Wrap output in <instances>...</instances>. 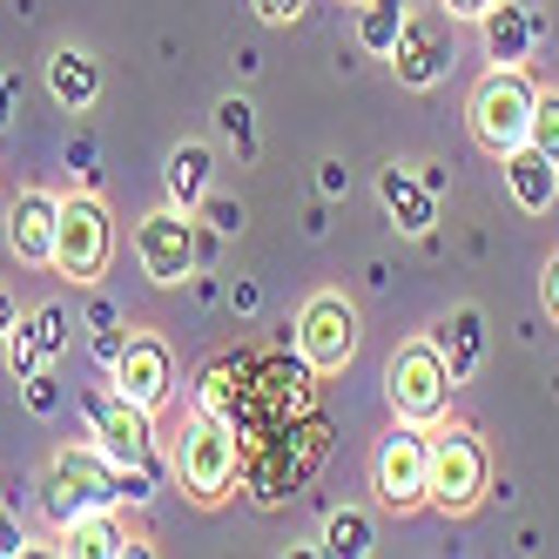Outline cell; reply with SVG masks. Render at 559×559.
<instances>
[{"label": "cell", "instance_id": "1", "mask_svg": "<svg viewBox=\"0 0 559 559\" xmlns=\"http://www.w3.org/2000/svg\"><path fill=\"white\" fill-rule=\"evenodd\" d=\"M155 499V472L142 465H115L102 445H61L41 472V506L55 526H68V519L82 512H122V506H148Z\"/></svg>", "mask_w": 559, "mask_h": 559}, {"label": "cell", "instance_id": "2", "mask_svg": "<svg viewBox=\"0 0 559 559\" xmlns=\"http://www.w3.org/2000/svg\"><path fill=\"white\" fill-rule=\"evenodd\" d=\"M324 445H331V425L324 418H290L263 431L257 445H243V486L257 506H284L290 492H304L317 465H324Z\"/></svg>", "mask_w": 559, "mask_h": 559}, {"label": "cell", "instance_id": "3", "mask_svg": "<svg viewBox=\"0 0 559 559\" xmlns=\"http://www.w3.org/2000/svg\"><path fill=\"white\" fill-rule=\"evenodd\" d=\"M176 478H182L189 506H203V512L223 506L236 492V478H243V431L203 405H189L182 438H176Z\"/></svg>", "mask_w": 559, "mask_h": 559}, {"label": "cell", "instance_id": "4", "mask_svg": "<svg viewBox=\"0 0 559 559\" xmlns=\"http://www.w3.org/2000/svg\"><path fill=\"white\" fill-rule=\"evenodd\" d=\"M492 492V452H486V438H478L472 425H445L438 418L431 425V506L445 512V519H465L478 512Z\"/></svg>", "mask_w": 559, "mask_h": 559}, {"label": "cell", "instance_id": "5", "mask_svg": "<svg viewBox=\"0 0 559 559\" xmlns=\"http://www.w3.org/2000/svg\"><path fill=\"white\" fill-rule=\"evenodd\" d=\"M452 365H445V350H438V337H405L391 350V365H384V397H391V412L397 418H412V425H438L452 412Z\"/></svg>", "mask_w": 559, "mask_h": 559}, {"label": "cell", "instance_id": "6", "mask_svg": "<svg viewBox=\"0 0 559 559\" xmlns=\"http://www.w3.org/2000/svg\"><path fill=\"white\" fill-rule=\"evenodd\" d=\"M533 102H539V88L526 82V68H492L486 82L472 88V102H465L472 142L486 155H512L519 142L533 135Z\"/></svg>", "mask_w": 559, "mask_h": 559}, {"label": "cell", "instance_id": "7", "mask_svg": "<svg viewBox=\"0 0 559 559\" xmlns=\"http://www.w3.org/2000/svg\"><path fill=\"white\" fill-rule=\"evenodd\" d=\"M371 492L391 512H425L431 506V425L397 418L378 452H371Z\"/></svg>", "mask_w": 559, "mask_h": 559}, {"label": "cell", "instance_id": "8", "mask_svg": "<svg viewBox=\"0 0 559 559\" xmlns=\"http://www.w3.org/2000/svg\"><path fill=\"white\" fill-rule=\"evenodd\" d=\"M115 257V216L95 189H74L61 195V223H55V276H68V284H95V276L108 270Z\"/></svg>", "mask_w": 559, "mask_h": 559}, {"label": "cell", "instance_id": "9", "mask_svg": "<svg viewBox=\"0 0 559 559\" xmlns=\"http://www.w3.org/2000/svg\"><path fill=\"white\" fill-rule=\"evenodd\" d=\"M297 357L310 365V378H337L357 357V304L344 290H310L297 310Z\"/></svg>", "mask_w": 559, "mask_h": 559}, {"label": "cell", "instance_id": "10", "mask_svg": "<svg viewBox=\"0 0 559 559\" xmlns=\"http://www.w3.org/2000/svg\"><path fill=\"white\" fill-rule=\"evenodd\" d=\"M82 412H88L95 445L115 465H142V472L163 478V459H155V412H142L122 391H82Z\"/></svg>", "mask_w": 559, "mask_h": 559}, {"label": "cell", "instance_id": "11", "mask_svg": "<svg viewBox=\"0 0 559 559\" xmlns=\"http://www.w3.org/2000/svg\"><path fill=\"white\" fill-rule=\"evenodd\" d=\"M391 74L405 88H438L452 74V14L438 8H412L405 27H397V48H391Z\"/></svg>", "mask_w": 559, "mask_h": 559}, {"label": "cell", "instance_id": "12", "mask_svg": "<svg viewBox=\"0 0 559 559\" xmlns=\"http://www.w3.org/2000/svg\"><path fill=\"white\" fill-rule=\"evenodd\" d=\"M135 263H142V276L148 284H163V290H176L182 276L195 270V210H148L142 223H135Z\"/></svg>", "mask_w": 559, "mask_h": 559}, {"label": "cell", "instance_id": "13", "mask_svg": "<svg viewBox=\"0 0 559 559\" xmlns=\"http://www.w3.org/2000/svg\"><path fill=\"white\" fill-rule=\"evenodd\" d=\"M108 378H115L122 397H135L142 412H163L169 397H176V350H169V337L129 331V344H122V357H115Z\"/></svg>", "mask_w": 559, "mask_h": 559}, {"label": "cell", "instance_id": "14", "mask_svg": "<svg viewBox=\"0 0 559 559\" xmlns=\"http://www.w3.org/2000/svg\"><path fill=\"white\" fill-rule=\"evenodd\" d=\"M378 203H384V216L405 229V236H431L438 229V189L425 182V169L384 163L378 169Z\"/></svg>", "mask_w": 559, "mask_h": 559}, {"label": "cell", "instance_id": "15", "mask_svg": "<svg viewBox=\"0 0 559 559\" xmlns=\"http://www.w3.org/2000/svg\"><path fill=\"white\" fill-rule=\"evenodd\" d=\"M55 223H61V195L21 189L8 203V250L21 263H55Z\"/></svg>", "mask_w": 559, "mask_h": 559}, {"label": "cell", "instance_id": "16", "mask_svg": "<svg viewBox=\"0 0 559 559\" xmlns=\"http://www.w3.org/2000/svg\"><path fill=\"white\" fill-rule=\"evenodd\" d=\"M506 163V189H512V203L526 210V216H546L559 203V163L552 155H539L533 142H519L512 155H499Z\"/></svg>", "mask_w": 559, "mask_h": 559}, {"label": "cell", "instance_id": "17", "mask_svg": "<svg viewBox=\"0 0 559 559\" xmlns=\"http://www.w3.org/2000/svg\"><path fill=\"white\" fill-rule=\"evenodd\" d=\"M61 552L68 559H122V552H142V539H129V526L108 512H82V519H68L61 526Z\"/></svg>", "mask_w": 559, "mask_h": 559}, {"label": "cell", "instance_id": "18", "mask_svg": "<svg viewBox=\"0 0 559 559\" xmlns=\"http://www.w3.org/2000/svg\"><path fill=\"white\" fill-rule=\"evenodd\" d=\"M48 95L68 108V115H88L95 95H102V61L88 48H55L48 55Z\"/></svg>", "mask_w": 559, "mask_h": 559}, {"label": "cell", "instance_id": "19", "mask_svg": "<svg viewBox=\"0 0 559 559\" xmlns=\"http://www.w3.org/2000/svg\"><path fill=\"white\" fill-rule=\"evenodd\" d=\"M431 337H438V350H445V365H452L459 384H465L478 365H486V310H478V304H459Z\"/></svg>", "mask_w": 559, "mask_h": 559}, {"label": "cell", "instance_id": "20", "mask_svg": "<svg viewBox=\"0 0 559 559\" xmlns=\"http://www.w3.org/2000/svg\"><path fill=\"white\" fill-rule=\"evenodd\" d=\"M163 182H169V203H176V210H195V203H203L210 182H216V155H210V142H176L169 163H163Z\"/></svg>", "mask_w": 559, "mask_h": 559}, {"label": "cell", "instance_id": "21", "mask_svg": "<svg viewBox=\"0 0 559 559\" xmlns=\"http://www.w3.org/2000/svg\"><path fill=\"white\" fill-rule=\"evenodd\" d=\"M478 34H486V55L499 61V68H519V61H526L533 55V14L526 8H512V0H492V8H486V21H478Z\"/></svg>", "mask_w": 559, "mask_h": 559}, {"label": "cell", "instance_id": "22", "mask_svg": "<svg viewBox=\"0 0 559 559\" xmlns=\"http://www.w3.org/2000/svg\"><path fill=\"white\" fill-rule=\"evenodd\" d=\"M405 0H357V48L365 55H384L391 61V48H397V27H405Z\"/></svg>", "mask_w": 559, "mask_h": 559}, {"label": "cell", "instance_id": "23", "mask_svg": "<svg viewBox=\"0 0 559 559\" xmlns=\"http://www.w3.org/2000/svg\"><path fill=\"white\" fill-rule=\"evenodd\" d=\"M216 135L236 148V163H243V169L257 163V148H263V142H257V108H250L243 95H223V102H216Z\"/></svg>", "mask_w": 559, "mask_h": 559}, {"label": "cell", "instance_id": "24", "mask_svg": "<svg viewBox=\"0 0 559 559\" xmlns=\"http://www.w3.org/2000/svg\"><path fill=\"white\" fill-rule=\"evenodd\" d=\"M371 512H357V506H344V512H331V526H324V552H337V559H365L371 552Z\"/></svg>", "mask_w": 559, "mask_h": 559}, {"label": "cell", "instance_id": "25", "mask_svg": "<svg viewBox=\"0 0 559 559\" xmlns=\"http://www.w3.org/2000/svg\"><path fill=\"white\" fill-rule=\"evenodd\" d=\"M27 331H34V344H41V357L55 365V357L68 350V304H41V310H27Z\"/></svg>", "mask_w": 559, "mask_h": 559}, {"label": "cell", "instance_id": "26", "mask_svg": "<svg viewBox=\"0 0 559 559\" xmlns=\"http://www.w3.org/2000/svg\"><path fill=\"white\" fill-rule=\"evenodd\" d=\"M0 357H8V371L27 384L34 371H41L48 365V357H41V344H34V331H27V317H14V331H8V344H0Z\"/></svg>", "mask_w": 559, "mask_h": 559}, {"label": "cell", "instance_id": "27", "mask_svg": "<svg viewBox=\"0 0 559 559\" xmlns=\"http://www.w3.org/2000/svg\"><path fill=\"white\" fill-rule=\"evenodd\" d=\"M526 142L559 163V88H539V102H533V135Z\"/></svg>", "mask_w": 559, "mask_h": 559}, {"label": "cell", "instance_id": "28", "mask_svg": "<svg viewBox=\"0 0 559 559\" xmlns=\"http://www.w3.org/2000/svg\"><path fill=\"white\" fill-rule=\"evenodd\" d=\"M195 216H210L223 236H236V229H243V203H229V195H216V189L203 195V203H195Z\"/></svg>", "mask_w": 559, "mask_h": 559}, {"label": "cell", "instance_id": "29", "mask_svg": "<svg viewBox=\"0 0 559 559\" xmlns=\"http://www.w3.org/2000/svg\"><path fill=\"white\" fill-rule=\"evenodd\" d=\"M263 27H297L304 21V0H250Z\"/></svg>", "mask_w": 559, "mask_h": 559}, {"label": "cell", "instance_id": "30", "mask_svg": "<svg viewBox=\"0 0 559 559\" xmlns=\"http://www.w3.org/2000/svg\"><path fill=\"white\" fill-rule=\"evenodd\" d=\"M27 405H34V412H41V418H48V412L61 405V391H55V371H48V365H41V371H34V378H27Z\"/></svg>", "mask_w": 559, "mask_h": 559}, {"label": "cell", "instance_id": "31", "mask_svg": "<svg viewBox=\"0 0 559 559\" xmlns=\"http://www.w3.org/2000/svg\"><path fill=\"white\" fill-rule=\"evenodd\" d=\"M8 552H34V539L21 533V519H8V506H0V559Z\"/></svg>", "mask_w": 559, "mask_h": 559}, {"label": "cell", "instance_id": "32", "mask_svg": "<svg viewBox=\"0 0 559 559\" xmlns=\"http://www.w3.org/2000/svg\"><path fill=\"white\" fill-rule=\"evenodd\" d=\"M539 297H546V317L559 324V250L546 257V270H539Z\"/></svg>", "mask_w": 559, "mask_h": 559}, {"label": "cell", "instance_id": "33", "mask_svg": "<svg viewBox=\"0 0 559 559\" xmlns=\"http://www.w3.org/2000/svg\"><path fill=\"white\" fill-rule=\"evenodd\" d=\"M438 8H445L452 21H486V8H492V0H438Z\"/></svg>", "mask_w": 559, "mask_h": 559}, {"label": "cell", "instance_id": "34", "mask_svg": "<svg viewBox=\"0 0 559 559\" xmlns=\"http://www.w3.org/2000/svg\"><path fill=\"white\" fill-rule=\"evenodd\" d=\"M8 122H14V82L0 74V129H8Z\"/></svg>", "mask_w": 559, "mask_h": 559}, {"label": "cell", "instance_id": "35", "mask_svg": "<svg viewBox=\"0 0 559 559\" xmlns=\"http://www.w3.org/2000/svg\"><path fill=\"white\" fill-rule=\"evenodd\" d=\"M14 317H21V310H14V297L0 290V344H8V331H14Z\"/></svg>", "mask_w": 559, "mask_h": 559}, {"label": "cell", "instance_id": "36", "mask_svg": "<svg viewBox=\"0 0 559 559\" xmlns=\"http://www.w3.org/2000/svg\"><path fill=\"white\" fill-rule=\"evenodd\" d=\"M350 8H357V0H350Z\"/></svg>", "mask_w": 559, "mask_h": 559}]
</instances>
